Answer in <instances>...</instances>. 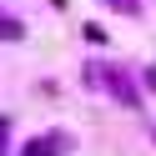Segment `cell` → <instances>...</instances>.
Listing matches in <instances>:
<instances>
[{"mask_svg": "<svg viewBox=\"0 0 156 156\" xmlns=\"http://www.w3.org/2000/svg\"><path fill=\"white\" fill-rule=\"evenodd\" d=\"M55 146H61V141H30V146H25V156H51Z\"/></svg>", "mask_w": 156, "mask_h": 156, "instance_id": "obj_1", "label": "cell"}, {"mask_svg": "<svg viewBox=\"0 0 156 156\" xmlns=\"http://www.w3.org/2000/svg\"><path fill=\"white\" fill-rule=\"evenodd\" d=\"M0 35H20V25H15V20H0Z\"/></svg>", "mask_w": 156, "mask_h": 156, "instance_id": "obj_2", "label": "cell"}, {"mask_svg": "<svg viewBox=\"0 0 156 156\" xmlns=\"http://www.w3.org/2000/svg\"><path fill=\"white\" fill-rule=\"evenodd\" d=\"M106 5H131V0H106Z\"/></svg>", "mask_w": 156, "mask_h": 156, "instance_id": "obj_3", "label": "cell"}]
</instances>
